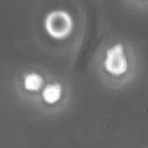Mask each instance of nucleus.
Wrapping results in <instances>:
<instances>
[{"instance_id":"nucleus-1","label":"nucleus","mask_w":148,"mask_h":148,"mask_svg":"<svg viewBox=\"0 0 148 148\" xmlns=\"http://www.w3.org/2000/svg\"><path fill=\"white\" fill-rule=\"evenodd\" d=\"M45 29L53 38H65L73 29L72 17L65 10H53L45 18Z\"/></svg>"},{"instance_id":"nucleus-2","label":"nucleus","mask_w":148,"mask_h":148,"mask_svg":"<svg viewBox=\"0 0 148 148\" xmlns=\"http://www.w3.org/2000/svg\"><path fill=\"white\" fill-rule=\"evenodd\" d=\"M104 67L113 75H121L127 71L128 61L121 44H116L108 49L104 59Z\"/></svg>"},{"instance_id":"nucleus-3","label":"nucleus","mask_w":148,"mask_h":148,"mask_svg":"<svg viewBox=\"0 0 148 148\" xmlns=\"http://www.w3.org/2000/svg\"><path fill=\"white\" fill-rule=\"evenodd\" d=\"M62 94V88L59 83H52L45 87L43 90V99L47 104H54L57 103Z\"/></svg>"},{"instance_id":"nucleus-4","label":"nucleus","mask_w":148,"mask_h":148,"mask_svg":"<svg viewBox=\"0 0 148 148\" xmlns=\"http://www.w3.org/2000/svg\"><path fill=\"white\" fill-rule=\"evenodd\" d=\"M24 88L30 91L38 90L43 84V77L37 73H30L24 76Z\"/></svg>"}]
</instances>
